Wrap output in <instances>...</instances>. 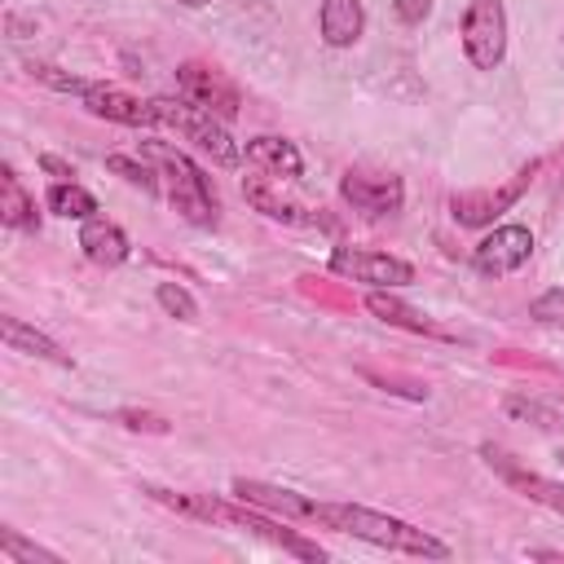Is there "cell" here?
Instances as JSON below:
<instances>
[{
    "instance_id": "obj_1",
    "label": "cell",
    "mask_w": 564,
    "mask_h": 564,
    "mask_svg": "<svg viewBox=\"0 0 564 564\" xmlns=\"http://www.w3.org/2000/svg\"><path fill=\"white\" fill-rule=\"evenodd\" d=\"M322 524L326 529H339V533H352V538H366L375 546H388V551H405V555H427V560H445L449 546L397 516H383V511H370V507H352V502H322Z\"/></svg>"
},
{
    "instance_id": "obj_2",
    "label": "cell",
    "mask_w": 564,
    "mask_h": 564,
    "mask_svg": "<svg viewBox=\"0 0 564 564\" xmlns=\"http://www.w3.org/2000/svg\"><path fill=\"white\" fill-rule=\"evenodd\" d=\"M141 150H145V159H154V172H159V181H163V189H167V203H172L189 225H203V229L216 225L220 203H216L212 181L203 176V167H198L189 154L172 150L167 141H145Z\"/></svg>"
},
{
    "instance_id": "obj_3",
    "label": "cell",
    "mask_w": 564,
    "mask_h": 564,
    "mask_svg": "<svg viewBox=\"0 0 564 564\" xmlns=\"http://www.w3.org/2000/svg\"><path fill=\"white\" fill-rule=\"evenodd\" d=\"M150 110H154V123L163 128H176L185 141H194L203 154H212L220 167H234L238 163V145L234 137L225 132V123L189 101H172V97H150Z\"/></svg>"
},
{
    "instance_id": "obj_4",
    "label": "cell",
    "mask_w": 564,
    "mask_h": 564,
    "mask_svg": "<svg viewBox=\"0 0 564 564\" xmlns=\"http://www.w3.org/2000/svg\"><path fill=\"white\" fill-rule=\"evenodd\" d=\"M176 88H181V97H185L189 106H198V110L216 115L220 123L238 119L242 93H238V84H234L225 70L203 66V62H185V66H176Z\"/></svg>"
},
{
    "instance_id": "obj_5",
    "label": "cell",
    "mask_w": 564,
    "mask_h": 564,
    "mask_svg": "<svg viewBox=\"0 0 564 564\" xmlns=\"http://www.w3.org/2000/svg\"><path fill=\"white\" fill-rule=\"evenodd\" d=\"M463 48L476 70H494L507 53V13L502 0H471L463 13Z\"/></svg>"
},
{
    "instance_id": "obj_6",
    "label": "cell",
    "mask_w": 564,
    "mask_h": 564,
    "mask_svg": "<svg viewBox=\"0 0 564 564\" xmlns=\"http://www.w3.org/2000/svg\"><path fill=\"white\" fill-rule=\"evenodd\" d=\"M330 269L339 273V278H352V282H366V286H405V282H414V269L405 264V260H397V256H388V251H366V247H335L330 251Z\"/></svg>"
},
{
    "instance_id": "obj_7",
    "label": "cell",
    "mask_w": 564,
    "mask_h": 564,
    "mask_svg": "<svg viewBox=\"0 0 564 564\" xmlns=\"http://www.w3.org/2000/svg\"><path fill=\"white\" fill-rule=\"evenodd\" d=\"M529 256H533V234H529L524 225H498L489 238L476 242L471 264H476V273H485V278H507V273H516Z\"/></svg>"
},
{
    "instance_id": "obj_8",
    "label": "cell",
    "mask_w": 564,
    "mask_h": 564,
    "mask_svg": "<svg viewBox=\"0 0 564 564\" xmlns=\"http://www.w3.org/2000/svg\"><path fill=\"white\" fill-rule=\"evenodd\" d=\"M533 172H538V163L520 167L502 189H467V194H454V198H449L454 220H458V225H489L494 216H502V212H507V207L529 189Z\"/></svg>"
},
{
    "instance_id": "obj_9",
    "label": "cell",
    "mask_w": 564,
    "mask_h": 564,
    "mask_svg": "<svg viewBox=\"0 0 564 564\" xmlns=\"http://www.w3.org/2000/svg\"><path fill=\"white\" fill-rule=\"evenodd\" d=\"M339 194L361 216H397L401 212V198H405L401 176H370V172H348L339 181Z\"/></svg>"
},
{
    "instance_id": "obj_10",
    "label": "cell",
    "mask_w": 564,
    "mask_h": 564,
    "mask_svg": "<svg viewBox=\"0 0 564 564\" xmlns=\"http://www.w3.org/2000/svg\"><path fill=\"white\" fill-rule=\"evenodd\" d=\"M234 498L247 502V507L273 511V516H282V520H317V524H322V502H308V498H300L295 489H278V485L238 476V480H234Z\"/></svg>"
},
{
    "instance_id": "obj_11",
    "label": "cell",
    "mask_w": 564,
    "mask_h": 564,
    "mask_svg": "<svg viewBox=\"0 0 564 564\" xmlns=\"http://www.w3.org/2000/svg\"><path fill=\"white\" fill-rule=\"evenodd\" d=\"M79 97H84V106H88L93 115H101V119H115V123H128V128H150V123H154L150 101H137L132 93H123V88H115V84H88Z\"/></svg>"
},
{
    "instance_id": "obj_12",
    "label": "cell",
    "mask_w": 564,
    "mask_h": 564,
    "mask_svg": "<svg viewBox=\"0 0 564 564\" xmlns=\"http://www.w3.org/2000/svg\"><path fill=\"white\" fill-rule=\"evenodd\" d=\"M225 524H238V529H247V533H260V538H269V542H278L282 551H291V555H300V560H322V546L317 542H308V538H300L295 529H282V524H273L269 516H256V511H242V507H225Z\"/></svg>"
},
{
    "instance_id": "obj_13",
    "label": "cell",
    "mask_w": 564,
    "mask_h": 564,
    "mask_svg": "<svg viewBox=\"0 0 564 564\" xmlns=\"http://www.w3.org/2000/svg\"><path fill=\"white\" fill-rule=\"evenodd\" d=\"M79 247H84V256H88L93 264H101V269H115V264L128 260V234H123L115 220H106V216H88V220H84Z\"/></svg>"
},
{
    "instance_id": "obj_14",
    "label": "cell",
    "mask_w": 564,
    "mask_h": 564,
    "mask_svg": "<svg viewBox=\"0 0 564 564\" xmlns=\"http://www.w3.org/2000/svg\"><path fill=\"white\" fill-rule=\"evenodd\" d=\"M485 458H489V467H498L520 494H529L533 502H542V507H551V511H560L564 516V485L560 480H546V476H533V471H520L516 463H511V454H502V449H494V445H485L480 449Z\"/></svg>"
},
{
    "instance_id": "obj_15",
    "label": "cell",
    "mask_w": 564,
    "mask_h": 564,
    "mask_svg": "<svg viewBox=\"0 0 564 564\" xmlns=\"http://www.w3.org/2000/svg\"><path fill=\"white\" fill-rule=\"evenodd\" d=\"M322 40L330 48H348L361 40V26H366V9L361 0H322Z\"/></svg>"
},
{
    "instance_id": "obj_16",
    "label": "cell",
    "mask_w": 564,
    "mask_h": 564,
    "mask_svg": "<svg viewBox=\"0 0 564 564\" xmlns=\"http://www.w3.org/2000/svg\"><path fill=\"white\" fill-rule=\"evenodd\" d=\"M247 163L251 167H260V172H269V176H282V181H295L300 176V150L291 145V141H282V137H256V141H247Z\"/></svg>"
},
{
    "instance_id": "obj_17",
    "label": "cell",
    "mask_w": 564,
    "mask_h": 564,
    "mask_svg": "<svg viewBox=\"0 0 564 564\" xmlns=\"http://www.w3.org/2000/svg\"><path fill=\"white\" fill-rule=\"evenodd\" d=\"M4 344H9L13 352H31V357H44V361H53V366H70V352H62L44 330H35V326H26V322H18V317H4Z\"/></svg>"
},
{
    "instance_id": "obj_18",
    "label": "cell",
    "mask_w": 564,
    "mask_h": 564,
    "mask_svg": "<svg viewBox=\"0 0 564 564\" xmlns=\"http://www.w3.org/2000/svg\"><path fill=\"white\" fill-rule=\"evenodd\" d=\"M0 185H4V203H0V220L9 229H40V212H35V198L22 189V181L13 176V167L0 172Z\"/></svg>"
},
{
    "instance_id": "obj_19",
    "label": "cell",
    "mask_w": 564,
    "mask_h": 564,
    "mask_svg": "<svg viewBox=\"0 0 564 564\" xmlns=\"http://www.w3.org/2000/svg\"><path fill=\"white\" fill-rule=\"evenodd\" d=\"M278 176H247L242 181V194H247V203L256 207V212H264V216H273V220H300V207L291 203V198H282L278 189Z\"/></svg>"
},
{
    "instance_id": "obj_20",
    "label": "cell",
    "mask_w": 564,
    "mask_h": 564,
    "mask_svg": "<svg viewBox=\"0 0 564 564\" xmlns=\"http://www.w3.org/2000/svg\"><path fill=\"white\" fill-rule=\"evenodd\" d=\"M366 308L379 317V322H392V326H405V330H414V335H441L423 313H414L410 304H401V300H392V295H383V291H375L370 300H366Z\"/></svg>"
},
{
    "instance_id": "obj_21",
    "label": "cell",
    "mask_w": 564,
    "mask_h": 564,
    "mask_svg": "<svg viewBox=\"0 0 564 564\" xmlns=\"http://www.w3.org/2000/svg\"><path fill=\"white\" fill-rule=\"evenodd\" d=\"M57 216H70V220H88L93 212H97V198L84 189V185H75V181H53V189H48V198H44Z\"/></svg>"
},
{
    "instance_id": "obj_22",
    "label": "cell",
    "mask_w": 564,
    "mask_h": 564,
    "mask_svg": "<svg viewBox=\"0 0 564 564\" xmlns=\"http://www.w3.org/2000/svg\"><path fill=\"white\" fill-rule=\"evenodd\" d=\"M0 555H4V560H26V564H35V560H40V564H57L53 551H44V546L18 538V529H0Z\"/></svg>"
},
{
    "instance_id": "obj_23",
    "label": "cell",
    "mask_w": 564,
    "mask_h": 564,
    "mask_svg": "<svg viewBox=\"0 0 564 564\" xmlns=\"http://www.w3.org/2000/svg\"><path fill=\"white\" fill-rule=\"evenodd\" d=\"M106 167H110L115 176H123L128 185H141L145 194H154V189H159V172H154V167H145V163H137V159H128V154H110V159H106Z\"/></svg>"
},
{
    "instance_id": "obj_24",
    "label": "cell",
    "mask_w": 564,
    "mask_h": 564,
    "mask_svg": "<svg viewBox=\"0 0 564 564\" xmlns=\"http://www.w3.org/2000/svg\"><path fill=\"white\" fill-rule=\"evenodd\" d=\"M159 304H163V313H172V317H181V322H194L198 317V304L189 300V291L185 286H176V282H159Z\"/></svg>"
},
{
    "instance_id": "obj_25",
    "label": "cell",
    "mask_w": 564,
    "mask_h": 564,
    "mask_svg": "<svg viewBox=\"0 0 564 564\" xmlns=\"http://www.w3.org/2000/svg\"><path fill=\"white\" fill-rule=\"evenodd\" d=\"M529 317H533V322H546V326H564V286L542 291V295L529 304Z\"/></svg>"
},
{
    "instance_id": "obj_26",
    "label": "cell",
    "mask_w": 564,
    "mask_h": 564,
    "mask_svg": "<svg viewBox=\"0 0 564 564\" xmlns=\"http://www.w3.org/2000/svg\"><path fill=\"white\" fill-rule=\"evenodd\" d=\"M26 70H31V79H40V84H48V88H57V93H84V88H88V79L62 75L57 66H44V62H31Z\"/></svg>"
},
{
    "instance_id": "obj_27",
    "label": "cell",
    "mask_w": 564,
    "mask_h": 564,
    "mask_svg": "<svg viewBox=\"0 0 564 564\" xmlns=\"http://www.w3.org/2000/svg\"><path fill=\"white\" fill-rule=\"evenodd\" d=\"M507 414H516V419H533L538 427H555L560 419L546 410V405H538V401H524V397H507Z\"/></svg>"
},
{
    "instance_id": "obj_28",
    "label": "cell",
    "mask_w": 564,
    "mask_h": 564,
    "mask_svg": "<svg viewBox=\"0 0 564 564\" xmlns=\"http://www.w3.org/2000/svg\"><path fill=\"white\" fill-rule=\"evenodd\" d=\"M392 13H397L401 22H410V26H414V22H423V18L432 13V0H397V4H392Z\"/></svg>"
},
{
    "instance_id": "obj_29",
    "label": "cell",
    "mask_w": 564,
    "mask_h": 564,
    "mask_svg": "<svg viewBox=\"0 0 564 564\" xmlns=\"http://www.w3.org/2000/svg\"><path fill=\"white\" fill-rule=\"evenodd\" d=\"M40 167H44L48 176H57V181H75V167H70L66 159H57V154H40Z\"/></svg>"
},
{
    "instance_id": "obj_30",
    "label": "cell",
    "mask_w": 564,
    "mask_h": 564,
    "mask_svg": "<svg viewBox=\"0 0 564 564\" xmlns=\"http://www.w3.org/2000/svg\"><path fill=\"white\" fill-rule=\"evenodd\" d=\"M123 423H128V427H145V432H167V423H163L159 414H137V410H128Z\"/></svg>"
},
{
    "instance_id": "obj_31",
    "label": "cell",
    "mask_w": 564,
    "mask_h": 564,
    "mask_svg": "<svg viewBox=\"0 0 564 564\" xmlns=\"http://www.w3.org/2000/svg\"><path fill=\"white\" fill-rule=\"evenodd\" d=\"M181 4H189V9H198V4H212V0H181Z\"/></svg>"
}]
</instances>
